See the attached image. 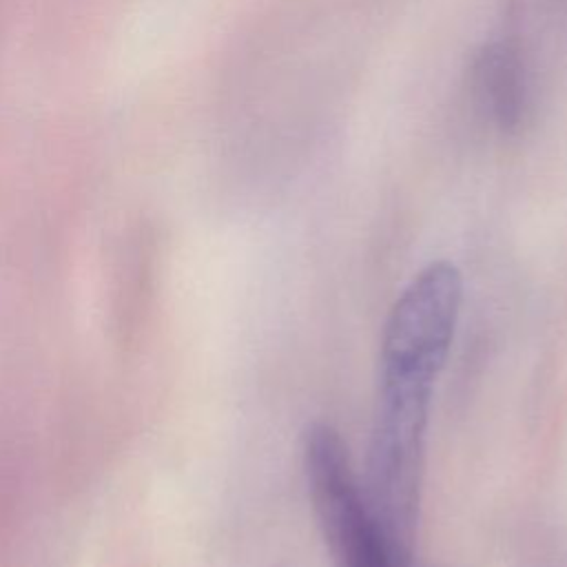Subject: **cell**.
I'll list each match as a JSON object with an SVG mask.
<instances>
[{
  "mask_svg": "<svg viewBox=\"0 0 567 567\" xmlns=\"http://www.w3.org/2000/svg\"><path fill=\"white\" fill-rule=\"evenodd\" d=\"M461 303V270L447 259L430 261L396 297L381 337L363 492L405 556L412 554L419 523L432 394L452 350Z\"/></svg>",
  "mask_w": 567,
  "mask_h": 567,
  "instance_id": "cell-1",
  "label": "cell"
},
{
  "mask_svg": "<svg viewBox=\"0 0 567 567\" xmlns=\"http://www.w3.org/2000/svg\"><path fill=\"white\" fill-rule=\"evenodd\" d=\"M470 84L476 106L498 131L512 133L523 124L529 84L523 55L512 42L483 44L472 60Z\"/></svg>",
  "mask_w": 567,
  "mask_h": 567,
  "instance_id": "cell-3",
  "label": "cell"
},
{
  "mask_svg": "<svg viewBox=\"0 0 567 567\" xmlns=\"http://www.w3.org/2000/svg\"><path fill=\"white\" fill-rule=\"evenodd\" d=\"M303 472L323 540L337 567H408L377 520L350 465L348 447L328 423L303 434Z\"/></svg>",
  "mask_w": 567,
  "mask_h": 567,
  "instance_id": "cell-2",
  "label": "cell"
}]
</instances>
